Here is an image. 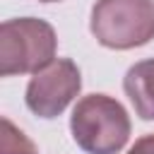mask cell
<instances>
[{"label": "cell", "instance_id": "1", "mask_svg": "<svg viewBox=\"0 0 154 154\" xmlns=\"http://www.w3.org/2000/svg\"><path fill=\"white\" fill-rule=\"evenodd\" d=\"M70 130L82 152L118 154L128 144L132 125L120 101L108 94H87L70 116Z\"/></svg>", "mask_w": 154, "mask_h": 154}, {"label": "cell", "instance_id": "2", "mask_svg": "<svg viewBox=\"0 0 154 154\" xmlns=\"http://www.w3.org/2000/svg\"><path fill=\"white\" fill-rule=\"evenodd\" d=\"M55 29L36 17L5 19L0 24V75H34L55 60Z\"/></svg>", "mask_w": 154, "mask_h": 154}, {"label": "cell", "instance_id": "3", "mask_svg": "<svg viewBox=\"0 0 154 154\" xmlns=\"http://www.w3.org/2000/svg\"><path fill=\"white\" fill-rule=\"evenodd\" d=\"M89 29L113 51L144 46L154 38V0H96Z\"/></svg>", "mask_w": 154, "mask_h": 154}, {"label": "cell", "instance_id": "4", "mask_svg": "<svg viewBox=\"0 0 154 154\" xmlns=\"http://www.w3.org/2000/svg\"><path fill=\"white\" fill-rule=\"evenodd\" d=\"M82 89V72L70 58H55L43 70L34 72L26 84V108L38 118H58Z\"/></svg>", "mask_w": 154, "mask_h": 154}, {"label": "cell", "instance_id": "5", "mask_svg": "<svg viewBox=\"0 0 154 154\" xmlns=\"http://www.w3.org/2000/svg\"><path fill=\"white\" fill-rule=\"evenodd\" d=\"M123 89L142 120H154V58L135 63L125 77Z\"/></svg>", "mask_w": 154, "mask_h": 154}, {"label": "cell", "instance_id": "6", "mask_svg": "<svg viewBox=\"0 0 154 154\" xmlns=\"http://www.w3.org/2000/svg\"><path fill=\"white\" fill-rule=\"evenodd\" d=\"M2 140H0V154H38L34 142L12 125L10 118H2Z\"/></svg>", "mask_w": 154, "mask_h": 154}, {"label": "cell", "instance_id": "7", "mask_svg": "<svg viewBox=\"0 0 154 154\" xmlns=\"http://www.w3.org/2000/svg\"><path fill=\"white\" fill-rule=\"evenodd\" d=\"M128 154H154V135H144V137H140V140L130 147Z\"/></svg>", "mask_w": 154, "mask_h": 154}, {"label": "cell", "instance_id": "8", "mask_svg": "<svg viewBox=\"0 0 154 154\" xmlns=\"http://www.w3.org/2000/svg\"><path fill=\"white\" fill-rule=\"evenodd\" d=\"M38 2H60V0H38Z\"/></svg>", "mask_w": 154, "mask_h": 154}]
</instances>
